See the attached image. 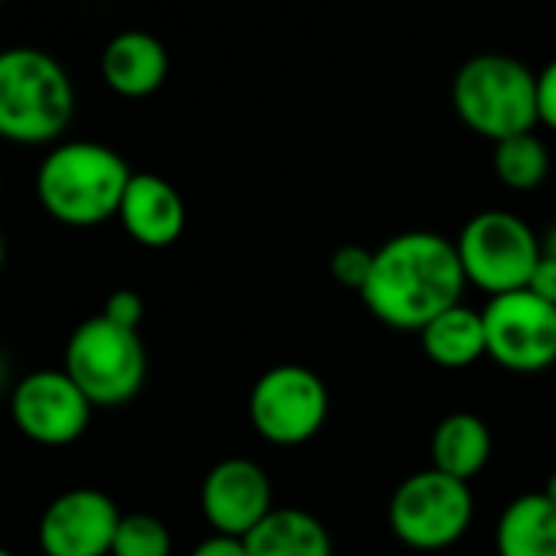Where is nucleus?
<instances>
[{
	"label": "nucleus",
	"mask_w": 556,
	"mask_h": 556,
	"mask_svg": "<svg viewBox=\"0 0 556 556\" xmlns=\"http://www.w3.org/2000/svg\"><path fill=\"white\" fill-rule=\"evenodd\" d=\"M456 251L469 287L489 300L531 287V277L544 257L541 235L521 215L508 208L476 212L456 235Z\"/></svg>",
	"instance_id": "6"
},
{
	"label": "nucleus",
	"mask_w": 556,
	"mask_h": 556,
	"mask_svg": "<svg viewBox=\"0 0 556 556\" xmlns=\"http://www.w3.org/2000/svg\"><path fill=\"white\" fill-rule=\"evenodd\" d=\"M544 495H547V498H551V502H554V505H556V469H554V472H551L547 485H544Z\"/></svg>",
	"instance_id": "27"
},
{
	"label": "nucleus",
	"mask_w": 556,
	"mask_h": 556,
	"mask_svg": "<svg viewBox=\"0 0 556 556\" xmlns=\"http://www.w3.org/2000/svg\"><path fill=\"white\" fill-rule=\"evenodd\" d=\"M371 264H375V251L362 248V244H342L332 251L329 257V274L339 287L362 293L368 277H371Z\"/></svg>",
	"instance_id": "21"
},
{
	"label": "nucleus",
	"mask_w": 556,
	"mask_h": 556,
	"mask_svg": "<svg viewBox=\"0 0 556 556\" xmlns=\"http://www.w3.org/2000/svg\"><path fill=\"white\" fill-rule=\"evenodd\" d=\"M420 349L443 371H466L479 365L482 358H489V336H485L482 309L459 303L450 313L437 316L420 332Z\"/></svg>",
	"instance_id": "16"
},
{
	"label": "nucleus",
	"mask_w": 556,
	"mask_h": 556,
	"mask_svg": "<svg viewBox=\"0 0 556 556\" xmlns=\"http://www.w3.org/2000/svg\"><path fill=\"white\" fill-rule=\"evenodd\" d=\"M329 407L332 401L326 381L296 362L267 368L248 394V420L254 433L280 450L316 440L329 420Z\"/></svg>",
	"instance_id": "8"
},
{
	"label": "nucleus",
	"mask_w": 556,
	"mask_h": 556,
	"mask_svg": "<svg viewBox=\"0 0 556 556\" xmlns=\"http://www.w3.org/2000/svg\"><path fill=\"white\" fill-rule=\"evenodd\" d=\"M189 556H251L248 544L241 538H225V534H208L202 538Z\"/></svg>",
	"instance_id": "24"
},
{
	"label": "nucleus",
	"mask_w": 556,
	"mask_h": 556,
	"mask_svg": "<svg viewBox=\"0 0 556 556\" xmlns=\"http://www.w3.org/2000/svg\"><path fill=\"white\" fill-rule=\"evenodd\" d=\"M111 556H173V534L156 515L130 511L121 518Z\"/></svg>",
	"instance_id": "20"
},
{
	"label": "nucleus",
	"mask_w": 556,
	"mask_h": 556,
	"mask_svg": "<svg viewBox=\"0 0 556 556\" xmlns=\"http://www.w3.org/2000/svg\"><path fill=\"white\" fill-rule=\"evenodd\" d=\"M528 290H534L541 300H547V303L556 306V257H541V264H538Z\"/></svg>",
	"instance_id": "25"
},
{
	"label": "nucleus",
	"mask_w": 556,
	"mask_h": 556,
	"mask_svg": "<svg viewBox=\"0 0 556 556\" xmlns=\"http://www.w3.org/2000/svg\"><path fill=\"white\" fill-rule=\"evenodd\" d=\"M117 222L140 248L163 251L186 231V199L169 179L156 173H134Z\"/></svg>",
	"instance_id": "13"
},
{
	"label": "nucleus",
	"mask_w": 556,
	"mask_h": 556,
	"mask_svg": "<svg viewBox=\"0 0 556 556\" xmlns=\"http://www.w3.org/2000/svg\"><path fill=\"white\" fill-rule=\"evenodd\" d=\"M244 544L251 556H336L329 528L306 508H274Z\"/></svg>",
	"instance_id": "18"
},
{
	"label": "nucleus",
	"mask_w": 556,
	"mask_h": 556,
	"mask_svg": "<svg viewBox=\"0 0 556 556\" xmlns=\"http://www.w3.org/2000/svg\"><path fill=\"white\" fill-rule=\"evenodd\" d=\"M492 430L479 414L456 410L443 417L430 437V466L459 482H472L492 459Z\"/></svg>",
	"instance_id": "15"
},
{
	"label": "nucleus",
	"mask_w": 556,
	"mask_h": 556,
	"mask_svg": "<svg viewBox=\"0 0 556 556\" xmlns=\"http://www.w3.org/2000/svg\"><path fill=\"white\" fill-rule=\"evenodd\" d=\"M489 358L511 375H544L556 365V306L534 290L495 296L482 306Z\"/></svg>",
	"instance_id": "9"
},
{
	"label": "nucleus",
	"mask_w": 556,
	"mask_h": 556,
	"mask_svg": "<svg viewBox=\"0 0 556 556\" xmlns=\"http://www.w3.org/2000/svg\"><path fill=\"white\" fill-rule=\"evenodd\" d=\"M62 371L94 407L130 404L147 381V349L137 329L111 323L104 313L81 319L62 349Z\"/></svg>",
	"instance_id": "5"
},
{
	"label": "nucleus",
	"mask_w": 556,
	"mask_h": 556,
	"mask_svg": "<svg viewBox=\"0 0 556 556\" xmlns=\"http://www.w3.org/2000/svg\"><path fill=\"white\" fill-rule=\"evenodd\" d=\"M111 323L117 326H127V329H137L140 319H143V300L140 293L134 290H114L108 300H104V309H101Z\"/></svg>",
	"instance_id": "22"
},
{
	"label": "nucleus",
	"mask_w": 556,
	"mask_h": 556,
	"mask_svg": "<svg viewBox=\"0 0 556 556\" xmlns=\"http://www.w3.org/2000/svg\"><path fill=\"white\" fill-rule=\"evenodd\" d=\"M0 556H16L13 551H0Z\"/></svg>",
	"instance_id": "28"
},
{
	"label": "nucleus",
	"mask_w": 556,
	"mask_h": 556,
	"mask_svg": "<svg viewBox=\"0 0 556 556\" xmlns=\"http://www.w3.org/2000/svg\"><path fill=\"white\" fill-rule=\"evenodd\" d=\"M94 404L62 368H36L10 391V420L36 446L62 450L85 437Z\"/></svg>",
	"instance_id": "10"
},
{
	"label": "nucleus",
	"mask_w": 556,
	"mask_h": 556,
	"mask_svg": "<svg viewBox=\"0 0 556 556\" xmlns=\"http://www.w3.org/2000/svg\"><path fill=\"white\" fill-rule=\"evenodd\" d=\"M134 173L127 160L98 140H62L36 166L39 208L65 228H94L117 218Z\"/></svg>",
	"instance_id": "2"
},
{
	"label": "nucleus",
	"mask_w": 556,
	"mask_h": 556,
	"mask_svg": "<svg viewBox=\"0 0 556 556\" xmlns=\"http://www.w3.org/2000/svg\"><path fill=\"white\" fill-rule=\"evenodd\" d=\"M492 166L505 189L538 192L554 173V156H551V147L538 134H521V137L495 143Z\"/></svg>",
	"instance_id": "19"
},
{
	"label": "nucleus",
	"mask_w": 556,
	"mask_h": 556,
	"mask_svg": "<svg viewBox=\"0 0 556 556\" xmlns=\"http://www.w3.org/2000/svg\"><path fill=\"white\" fill-rule=\"evenodd\" d=\"M466 287L456 241L417 228L375 248L371 277L358 296L388 329L420 336L437 316L463 303Z\"/></svg>",
	"instance_id": "1"
},
{
	"label": "nucleus",
	"mask_w": 556,
	"mask_h": 556,
	"mask_svg": "<svg viewBox=\"0 0 556 556\" xmlns=\"http://www.w3.org/2000/svg\"><path fill=\"white\" fill-rule=\"evenodd\" d=\"M121 508L101 489H68L55 495L36 525L42 556H111Z\"/></svg>",
	"instance_id": "11"
},
{
	"label": "nucleus",
	"mask_w": 556,
	"mask_h": 556,
	"mask_svg": "<svg viewBox=\"0 0 556 556\" xmlns=\"http://www.w3.org/2000/svg\"><path fill=\"white\" fill-rule=\"evenodd\" d=\"M476 521V495L469 482L420 469L407 476L388 502L391 534L417 554H443L456 547Z\"/></svg>",
	"instance_id": "7"
},
{
	"label": "nucleus",
	"mask_w": 556,
	"mask_h": 556,
	"mask_svg": "<svg viewBox=\"0 0 556 556\" xmlns=\"http://www.w3.org/2000/svg\"><path fill=\"white\" fill-rule=\"evenodd\" d=\"M541 244H544V257H556V225H551V228L541 235Z\"/></svg>",
	"instance_id": "26"
},
{
	"label": "nucleus",
	"mask_w": 556,
	"mask_h": 556,
	"mask_svg": "<svg viewBox=\"0 0 556 556\" xmlns=\"http://www.w3.org/2000/svg\"><path fill=\"white\" fill-rule=\"evenodd\" d=\"M169 75V52L163 39L147 29H124L111 36L101 52V78L117 98H150Z\"/></svg>",
	"instance_id": "14"
},
{
	"label": "nucleus",
	"mask_w": 556,
	"mask_h": 556,
	"mask_svg": "<svg viewBox=\"0 0 556 556\" xmlns=\"http://www.w3.org/2000/svg\"><path fill=\"white\" fill-rule=\"evenodd\" d=\"M75 117L65 65L36 46L0 52V137L20 147H55Z\"/></svg>",
	"instance_id": "3"
},
{
	"label": "nucleus",
	"mask_w": 556,
	"mask_h": 556,
	"mask_svg": "<svg viewBox=\"0 0 556 556\" xmlns=\"http://www.w3.org/2000/svg\"><path fill=\"white\" fill-rule=\"evenodd\" d=\"M199 511L212 534L244 541L274 511V482L261 463L248 456H228L205 472Z\"/></svg>",
	"instance_id": "12"
},
{
	"label": "nucleus",
	"mask_w": 556,
	"mask_h": 556,
	"mask_svg": "<svg viewBox=\"0 0 556 556\" xmlns=\"http://www.w3.org/2000/svg\"><path fill=\"white\" fill-rule=\"evenodd\" d=\"M453 108L476 137L492 143L534 134L541 124L538 72L508 52H479L453 78Z\"/></svg>",
	"instance_id": "4"
},
{
	"label": "nucleus",
	"mask_w": 556,
	"mask_h": 556,
	"mask_svg": "<svg viewBox=\"0 0 556 556\" xmlns=\"http://www.w3.org/2000/svg\"><path fill=\"white\" fill-rule=\"evenodd\" d=\"M498 556H556V505L544 492H525L505 505L495 525Z\"/></svg>",
	"instance_id": "17"
},
{
	"label": "nucleus",
	"mask_w": 556,
	"mask_h": 556,
	"mask_svg": "<svg viewBox=\"0 0 556 556\" xmlns=\"http://www.w3.org/2000/svg\"><path fill=\"white\" fill-rule=\"evenodd\" d=\"M538 111H541V124L556 130V59H551L538 72Z\"/></svg>",
	"instance_id": "23"
}]
</instances>
